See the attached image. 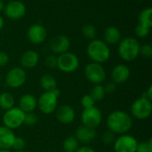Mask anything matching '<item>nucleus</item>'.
Segmentation results:
<instances>
[{
  "instance_id": "obj_1",
  "label": "nucleus",
  "mask_w": 152,
  "mask_h": 152,
  "mask_svg": "<svg viewBox=\"0 0 152 152\" xmlns=\"http://www.w3.org/2000/svg\"><path fill=\"white\" fill-rule=\"evenodd\" d=\"M106 126L108 130L116 134H125L132 129L133 118L123 110H114L107 117Z\"/></svg>"
},
{
  "instance_id": "obj_2",
  "label": "nucleus",
  "mask_w": 152,
  "mask_h": 152,
  "mask_svg": "<svg viewBox=\"0 0 152 152\" xmlns=\"http://www.w3.org/2000/svg\"><path fill=\"white\" fill-rule=\"evenodd\" d=\"M87 55L96 63H104L110 57V49L109 45L101 39H93L87 45Z\"/></svg>"
},
{
  "instance_id": "obj_3",
  "label": "nucleus",
  "mask_w": 152,
  "mask_h": 152,
  "mask_svg": "<svg viewBox=\"0 0 152 152\" xmlns=\"http://www.w3.org/2000/svg\"><path fill=\"white\" fill-rule=\"evenodd\" d=\"M140 46L136 38L126 37L118 43V54L125 61H134L140 55Z\"/></svg>"
},
{
  "instance_id": "obj_4",
  "label": "nucleus",
  "mask_w": 152,
  "mask_h": 152,
  "mask_svg": "<svg viewBox=\"0 0 152 152\" xmlns=\"http://www.w3.org/2000/svg\"><path fill=\"white\" fill-rule=\"evenodd\" d=\"M61 92L58 88L52 92H44L37 100L39 110L45 115H50L55 111L58 107V98Z\"/></svg>"
},
{
  "instance_id": "obj_5",
  "label": "nucleus",
  "mask_w": 152,
  "mask_h": 152,
  "mask_svg": "<svg viewBox=\"0 0 152 152\" xmlns=\"http://www.w3.org/2000/svg\"><path fill=\"white\" fill-rule=\"evenodd\" d=\"M131 115L133 118L139 120H145L151 116L152 102L144 96L136 99L130 108Z\"/></svg>"
},
{
  "instance_id": "obj_6",
  "label": "nucleus",
  "mask_w": 152,
  "mask_h": 152,
  "mask_svg": "<svg viewBox=\"0 0 152 152\" xmlns=\"http://www.w3.org/2000/svg\"><path fill=\"white\" fill-rule=\"evenodd\" d=\"M84 74L87 81L93 85L102 84L107 77V73L104 67L96 62H90L86 64L84 69Z\"/></svg>"
},
{
  "instance_id": "obj_7",
  "label": "nucleus",
  "mask_w": 152,
  "mask_h": 152,
  "mask_svg": "<svg viewBox=\"0 0 152 152\" xmlns=\"http://www.w3.org/2000/svg\"><path fill=\"white\" fill-rule=\"evenodd\" d=\"M24 118L25 113L19 107H12V109L4 111L2 121L4 126L11 130H15L24 125Z\"/></svg>"
},
{
  "instance_id": "obj_8",
  "label": "nucleus",
  "mask_w": 152,
  "mask_h": 152,
  "mask_svg": "<svg viewBox=\"0 0 152 152\" xmlns=\"http://www.w3.org/2000/svg\"><path fill=\"white\" fill-rule=\"evenodd\" d=\"M79 67L78 57L70 52H66L57 57V69L65 73L76 71Z\"/></svg>"
},
{
  "instance_id": "obj_9",
  "label": "nucleus",
  "mask_w": 152,
  "mask_h": 152,
  "mask_svg": "<svg viewBox=\"0 0 152 152\" xmlns=\"http://www.w3.org/2000/svg\"><path fill=\"white\" fill-rule=\"evenodd\" d=\"M138 143L134 136L125 134L117 137L112 145L115 152H136Z\"/></svg>"
},
{
  "instance_id": "obj_10",
  "label": "nucleus",
  "mask_w": 152,
  "mask_h": 152,
  "mask_svg": "<svg viewBox=\"0 0 152 152\" xmlns=\"http://www.w3.org/2000/svg\"><path fill=\"white\" fill-rule=\"evenodd\" d=\"M4 80L8 87L18 89L26 83L27 73L21 67H14L7 72Z\"/></svg>"
},
{
  "instance_id": "obj_11",
  "label": "nucleus",
  "mask_w": 152,
  "mask_h": 152,
  "mask_svg": "<svg viewBox=\"0 0 152 152\" xmlns=\"http://www.w3.org/2000/svg\"><path fill=\"white\" fill-rule=\"evenodd\" d=\"M102 113L99 108L94 106L89 109H84L81 114V122L83 126L96 129L102 123Z\"/></svg>"
},
{
  "instance_id": "obj_12",
  "label": "nucleus",
  "mask_w": 152,
  "mask_h": 152,
  "mask_svg": "<svg viewBox=\"0 0 152 152\" xmlns=\"http://www.w3.org/2000/svg\"><path fill=\"white\" fill-rule=\"evenodd\" d=\"M4 12L8 19L20 20L24 17L26 13V6L20 1L12 0L4 5Z\"/></svg>"
},
{
  "instance_id": "obj_13",
  "label": "nucleus",
  "mask_w": 152,
  "mask_h": 152,
  "mask_svg": "<svg viewBox=\"0 0 152 152\" xmlns=\"http://www.w3.org/2000/svg\"><path fill=\"white\" fill-rule=\"evenodd\" d=\"M49 47L55 54H61L69 52L70 47L69 38L65 35H56L51 38L49 42Z\"/></svg>"
},
{
  "instance_id": "obj_14",
  "label": "nucleus",
  "mask_w": 152,
  "mask_h": 152,
  "mask_svg": "<svg viewBox=\"0 0 152 152\" xmlns=\"http://www.w3.org/2000/svg\"><path fill=\"white\" fill-rule=\"evenodd\" d=\"M54 112L57 121L63 125H68L72 123L76 118L75 110L71 106L67 104H63L57 107Z\"/></svg>"
},
{
  "instance_id": "obj_15",
  "label": "nucleus",
  "mask_w": 152,
  "mask_h": 152,
  "mask_svg": "<svg viewBox=\"0 0 152 152\" xmlns=\"http://www.w3.org/2000/svg\"><path fill=\"white\" fill-rule=\"evenodd\" d=\"M28 39L35 45L42 44L47 36L45 28L41 24H33L31 25L27 32Z\"/></svg>"
},
{
  "instance_id": "obj_16",
  "label": "nucleus",
  "mask_w": 152,
  "mask_h": 152,
  "mask_svg": "<svg viewBox=\"0 0 152 152\" xmlns=\"http://www.w3.org/2000/svg\"><path fill=\"white\" fill-rule=\"evenodd\" d=\"M77 140L79 142V143L82 144H88L92 142L97 136V132L96 129L87 127L86 126H79L75 132L74 135Z\"/></svg>"
},
{
  "instance_id": "obj_17",
  "label": "nucleus",
  "mask_w": 152,
  "mask_h": 152,
  "mask_svg": "<svg viewBox=\"0 0 152 152\" xmlns=\"http://www.w3.org/2000/svg\"><path fill=\"white\" fill-rule=\"evenodd\" d=\"M130 69L125 64H118L115 66L111 71V81L117 85L123 84L130 77Z\"/></svg>"
},
{
  "instance_id": "obj_18",
  "label": "nucleus",
  "mask_w": 152,
  "mask_h": 152,
  "mask_svg": "<svg viewBox=\"0 0 152 152\" xmlns=\"http://www.w3.org/2000/svg\"><path fill=\"white\" fill-rule=\"evenodd\" d=\"M16 135L13 130L3 126H0V150H11Z\"/></svg>"
},
{
  "instance_id": "obj_19",
  "label": "nucleus",
  "mask_w": 152,
  "mask_h": 152,
  "mask_svg": "<svg viewBox=\"0 0 152 152\" xmlns=\"http://www.w3.org/2000/svg\"><path fill=\"white\" fill-rule=\"evenodd\" d=\"M20 61L22 69H33L39 62V54L34 50H28L22 53Z\"/></svg>"
},
{
  "instance_id": "obj_20",
  "label": "nucleus",
  "mask_w": 152,
  "mask_h": 152,
  "mask_svg": "<svg viewBox=\"0 0 152 152\" xmlns=\"http://www.w3.org/2000/svg\"><path fill=\"white\" fill-rule=\"evenodd\" d=\"M19 108L24 113L34 112L37 108V100L34 95L30 94H25L19 100Z\"/></svg>"
},
{
  "instance_id": "obj_21",
  "label": "nucleus",
  "mask_w": 152,
  "mask_h": 152,
  "mask_svg": "<svg viewBox=\"0 0 152 152\" xmlns=\"http://www.w3.org/2000/svg\"><path fill=\"white\" fill-rule=\"evenodd\" d=\"M103 37L107 45H116L121 40V33L117 27L110 26L105 29Z\"/></svg>"
},
{
  "instance_id": "obj_22",
  "label": "nucleus",
  "mask_w": 152,
  "mask_h": 152,
  "mask_svg": "<svg viewBox=\"0 0 152 152\" xmlns=\"http://www.w3.org/2000/svg\"><path fill=\"white\" fill-rule=\"evenodd\" d=\"M40 86L45 92H52L57 88L56 78L51 74H45L40 77Z\"/></svg>"
},
{
  "instance_id": "obj_23",
  "label": "nucleus",
  "mask_w": 152,
  "mask_h": 152,
  "mask_svg": "<svg viewBox=\"0 0 152 152\" xmlns=\"http://www.w3.org/2000/svg\"><path fill=\"white\" fill-rule=\"evenodd\" d=\"M15 100L13 95L9 92H3L0 94V109L3 110H8L14 107Z\"/></svg>"
},
{
  "instance_id": "obj_24",
  "label": "nucleus",
  "mask_w": 152,
  "mask_h": 152,
  "mask_svg": "<svg viewBox=\"0 0 152 152\" xmlns=\"http://www.w3.org/2000/svg\"><path fill=\"white\" fill-rule=\"evenodd\" d=\"M79 142L74 135L68 136L62 143V149L64 152H76L77 150L80 147Z\"/></svg>"
},
{
  "instance_id": "obj_25",
  "label": "nucleus",
  "mask_w": 152,
  "mask_h": 152,
  "mask_svg": "<svg viewBox=\"0 0 152 152\" xmlns=\"http://www.w3.org/2000/svg\"><path fill=\"white\" fill-rule=\"evenodd\" d=\"M89 94L94 100V102H100L105 98L107 94L105 92L104 86H102V84H101V85H94L90 90Z\"/></svg>"
},
{
  "instance_id": "obj_26",
  "label": "nucleus",
  "mask_w": 152,
  "mask_h": 152,
  "mask_svg": "<svg viewBox=\"0 0 152 152\" xmlns=\"http://www.w3.org/2000/svg\"><path fill=\"white\" fill-rule=\"evenodd\" d=\"M139 24L144 25L148 28H151L152 9L151 7H147L141 12L139 15Z\"/></svg>"
},
{
  "instance_id": "obj_27",
  "label": "nucleus",
  "mask_w": 152,
  "mask_h": 152,
  "mask_svg": "<svg viewBox=\"0 0 152 152\" xmlns=\"http://www.w3.org/2000/svg\"><path fill=\"white\" fill-rule=\"evenodd\" d=\"M82 34L86 38L88 39H94L95 36H96V28L95 26H94L93 24H85L82 27Z\"/></svg>"
},
{
  "instance_id": "obj_28",
  "label": "nucleus",
  "mask_w": 152,
  "mask_h": 152,
  "mask_svg": "<svg viewBox=\"0 0 152 152\" xmlns=\"http://www.w3.org/2000/svg\"><path fill=\"white\" fill-rule=\"evenodd\" d=\"M38 121V118L35 112H29V113H25V118H24V125L27 126H34L37 125Z\"/></svg>"
},
{
  "instance_id": "obj_29",
  "label": "nucleus",
  "mask_w": 152,
  "mask_h": 152,
  "mask_svg": "<svg viewBox=\"0 0 152 152\" xmlns=\"http://www.w3.org/2000/svg\"><path fill=\"white\" fill-rule=\"evenodd\" d=\"M134 32H135V35L138 37L144 38V37H147L149 36V34L151 32V28H148V27H146L144 25H142V24H138L135 27Z\"/></svg>"
},
{
  "instance_id": "obj_30",
  "label": "nucleus",
  "mask_w": 152,
  "mask_h": 152,
  "mask_svg": "<svg viewBox=\"0 0 152 152\" xmlns=\"http://www.w3.org/2000/svg\"><path fill=\"white\" fill-rule=\"evenodd\" d=\"M116 134H114L113 132L110 131V130H107L106 132H104V134H102V142L104 144L106 145H112L116 140Z\"/></svg>"
},
{
  "instance_id": "obj_31",
  "label": "nucleus",
  "mask_w": 152,
  "mask_h": 152,
  "mask_svg": "<svg viewBox=\"0 0 152 152\" xmlns=\"http://www.w3.org/2000/svg\"><path fill=\"white\" fill-rule=\"evenodd\" d=\"M25 147H26V142H25V140L22 137L16 136L15 139H14V141H13L12 149L14 151H23L25 149Z\"/></svg>"
},
{
  "instance_id": "obj_32",
  "label": "nucleus",
  "mask_w": 152,
  "mask_h": 152,
  "mask_svg": "<svg viewBox=\"0 0 152 152\" xmlns=\"http://www.w3.org/2000/svg\"><path fill=\"white\" fill-rule=\"evenodd\" d=\"M80 103L84 109H89L94 106H95V102L94 100L91 97L90 94H85L80 101Z\"/></svg>"
},
{
  "instance_id": "obj_33",
  "label": "nucleus",
  "mask_w": 152,
  "mask_h": 152,
  "mask_svg": "<svg viewBox=\"0 0 152 152\" xmlns=\"http://www.w3.org/2000/svg\"><path fill=\"white\" fill-rule=\"evenodd\" d=\"M136 152H152V139H149L146 142H139Z\"/></svg>"
},
{
  "instance_id": "obj_34",
  "label": "nucleus",
  "mask_w": 152,
  "mask_h": 152,
  "mask_svg": "<svg viewBox=\"0 0 152 152\" xmlns=\"http://www.w3.org/2000/svg\"><path fill=\"white\" fill-rule=\"evenodd\" d=\"M140 55L145 58H151L152 56V46L150 44H144L140 46Z\"/></svg>"
},
{
  "instance_id": "obj_35",
  "label": "nucleus",
  "mask_w": 152,
  "mask_h": 152,
  "mask_svg": "<svg viewBox=\"0 0 152 152\" xmlns=\"http://www.w3.org/2000/svg\"><path fill=\"white\" fill-rule=\"evenodd\" d=\"M45 65L51 69H57V57L55 55H48L45 60Z\"/></svg>"
},
{
  "instance_id": "obj_36",
  "label": "nucleus",
  "mask_w": 152,
  "mask_h": 152,
  "mask_svg": "<svg viewBox=\"0 0 152 152\" xmlns=\"http://www.w3.org/2000/svg\"><path fill=\"white\" fill-rule=\"evenodd\" d=\"M10 61V57L7 53L0 51V68H3L8 64Z\"/></svg>"
},
{
  "instance_id": "obj_37",
  "label": "nucleus",
  "mask_w": 152,
  "mask_h": 152,
  "mask_svg": "<svg viewBox=\"0 0 152 152\" xmlns=\"http://www.w3.org/2000/svg\"><path fill=\"white\" fill-rule=\"evenodd\" d=\"M104 89H105L106 94H113L117 90V84H115L112 81L109 82L104 86Z\"/></svg>"
},
{
  "instance_id": "obj_38",
  "label": "nucleus",
  "mask_w": 152,
  "mask_h": 152,
  "mask_svg": "<svg viewBox=\"0 0 152 152\" xmlns=\"http://www.w3.org/2000/svg\"><path fill=\"white\" fill-rule=\"evenodd\" d=\"M76 152H95V151L92 147H90V146L84 145V146L79 147Z\"/></svg>"
},
{
  "instance_id": "obj_39",
  "label": "nucleus",
  "mask_w": 152,
  "mask_h": 152,
  "mask_svg": "<svg viewBox=\"0 0 152 152\" xmlns=\"http://www.w3.org/2000/svg\"><path fill=\"white\" fill-rule=\"evenodd\" d=\"M142 96H144L145 98L149 99L150 101H152V86H150L148 87V89L143 93Z\"/></svg>"
},
{
  "instance_id": "obj_40",
  "label": "nucleus",
  "mask_w": 152,
  "mask_h": 152,
  "mask_svg": "<svg viewBox=\"0 0 152 152\" xmlns=\"http://www.w3.org/2000/svg\"><path fill=\"white\" fill-rule=\"evenodd\" d=\"M4 18L0 15V30L4 28Z\"/></svg>"
},
{
  "instance_id": "obj_41",
  "label": "nucleus",
  "mask_w": 152,
  "mask_h": 152,
  "mask_svg": "<svg viewBox=\"0 0 152 152\" xmlns=\"http://www.w3.org/2000/svg\"><path fill=\"white\" fill-rule=\"evenodd\" d=\"M4 5H5V4H4V1H3V0H0V12L4 10Z\"/></svg>"
},
{
  "instance_id": "obj_42",
  "label": "nucleus",
  "mask_w": 152,
  "mask_h": 152,
  "mask_svg": "<svg viewBox=\"0 0 152 152\" xmlns=\"http://www.w3.org/2000/svg\"><path fill=\"white\" fill-rule=\"evenodd\" d=\"M0 152H12L10 150H0Z\"/></svg>"
},
{
  "instance_id": "obj_43",
  "label": "nucleus",
  "mask_w": 152,
  "mask_h": 152,
  "mask_svg": "<svg viewBox=\"0 0 152 152\" xmlns=\"http://www.w3.org/2000/svg\"><path fill=\"white\" fill-rule=\"evenodd\" d=\"M14 152H26V151L23 150V151H14Z\"/></svg>"
},
{
  "instance_id": "obj_44",
  "label": "nucleus",
  "mask_w": 152,
  "mask_h": 152,
  "mask_svg": "<svg viewBox=\"0 0 152 152\" xmlns=\"http://www.w3.org/2000/svg\"><path fill=\"white\" fill-rule=\"evenodd\" d=\"M1 79H2V78H1V74H0V84H1Z\"/></svg>"
}]
</instances>
